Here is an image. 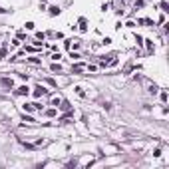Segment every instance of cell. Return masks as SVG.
Here are the masks:
<instances>
[{
    "label": "cell",
    "instance_id": "obj_7",
    "mask_svg": "<svg viewBox=\"0 0 169 169\" xmlns=\"http://www.w3.org/2000/svg\"><path fill=\"white\" fill-rule=\"evenodd\" d=\"M44 38H46L44 32H38V34H36V40H44Z\"/></svg>",
    "mask_w": 169,
    "mask_h": 169
},
{
    "label": "cell",
    "instance_id": "obj_2",
    "mask_svg": "<svg viewBox=\"0 0 169 169\" xmlns=\"http://www.w3.org/2000/svg\"><path fill=\"white\" fill-rule=\"evenodd\" d=\"M2 86H4V88H12V86H14L12 78H2Z\"/></svg>",
    "mask_w": 169,
    "mask_h": 169
},
{
    "label": "cell",
    "instance_id": "obj_9",
    "mask_svg": "<svg viewBox=\"0 0 169 169\" xmlns=\"http://www.w3.org/2000/svg\"><path fill=\"white\" fill-rule=\"evenodd\" d=\"M24 121H26V123H34V119H32L30 115H24Z\"/></svg>",
    "mask_w": 169,
    "mask_h": 169
},
{
    "label": "cell",
    "instance_id": "obj_6",
    "mask_svg": "<svg viewBox=\"0 0 169 169\" xmlns=\"http://www.w3.org/2000/svg\"><path fill=\"white\" fill-rule=\"evenodd\" d=\"M22 108H24V112H32V110H34V106H32V104H24Z\"/></svg>",
    "mask_w": 169,
    "mask_h": 169
},
{
    "label": "cell",
    "instance_id": "obj_4",
    "mask_svg": "<svg viewBox=\"0 0 169 169\" xmlns=\"http://www.w3.org/2000/svg\"><path fill=\"white\" fill-rule=\"evenodd\" d=\"M60 14V8L58 6H50V16H58Z\"/></svg>",
    "mask_w": 169,
    "mask_h": 169
},
{
    "label": "cell",
    "instance_id": "obj_12",
    "mask_svg": "<svg viewBox=\"0 0 169 169\" xmlns=\"http://www.w3.org/2000/svg\"><path fill=\"white\" fill-rule=\"evenodd\" d=\"M2 12H6V10H2V8H0V14H2Z\"/></svg>",
    "mask_w": 169,
    "mask_h": 169
},
{
    "label": "cell",
    "instance_id": "obj_3",
    "mask_svg": "<svg viewBox=\"0 0 169 169\" xmlns=\"http://www.w3.org/2000/svg\"><path fill=\"white\" fill-rule=\"evenodd\" d=\"M16 94H18V96H28V88H26V86H20V88L16 90Z\"/></svg>",
    "mask_w": 169,
    "mask_h": 169
},
{
    "label": "cell",
    "instance_id": "obj_10",
    "mask_svg": "<svg viewBox=\"0 0 169 169\" xmlns=\"http://www.w3.org/2000/svg\"><path fill=\"white\" fill-rule=\"evenodd\" d=\"M2 58H6V48H2V50H0V60H2Z\"/></svg>",
    "mask_w": 169,
    "mask_h": 169
},
{
    "label": "cell",
    "instance_id": "obj_11",
    "mask_svg": "<svg viewBox=\"0 0 169 169\" xmlns=\"http://www.w3.org/2000/svg\"><path fill=\"white\" fill-rule=\"evenodd\" d=\"M34 28V22H26V30H32Z\"/></svg>",
    "mask_w": 169,
    "mask_h": 169
},
{
    "label": "cell",
    "instance_id": "obj_1",
    "mask_svg": "<svg viewBox=\"0 0 169 169\" xmlns=\"http://www.w3.org/2000/svg\"><path fill=\"white\" fill-rule=\"evenodd\" d=\"M46 92H48V90H46L44 86H36V88H34V96H36V98H42Z\"/></svg>",
    "mask_w": 169,
    "mask_h": 169
},
{
    "label": "cell",
    "instance_id": "obj_8",
    "mask_svg": "<svg viewBox=\"0 0 169 169\" xmlns=\"http://www.w3.org/2000/svg\"><path fill=\"white\" fill-rule=\"evenodd\" d=\"M62 68H60V64H52V72H60Z\"/></svg>",
    "mask_w": 169,
    "mask_h": 169
},
{
    "label": "cell",
    "instance_id": "obj_5",
    "mask_svg": "<svg viewBox=\"0 0 169 169\" xmlns=\"http://www.w3.org/2000/svg\"><path fill=\"white\" fill-rule=\"evenodd\" d=\"M82 70H84V66H82V64H78V66H74V68H72V72H74V74H80Z\"/></svg>",
    "mask_w": 169,
    "mask_h": 169
}]
</instances>
